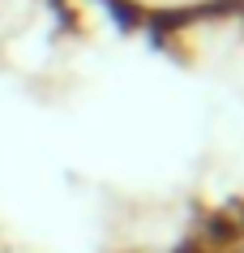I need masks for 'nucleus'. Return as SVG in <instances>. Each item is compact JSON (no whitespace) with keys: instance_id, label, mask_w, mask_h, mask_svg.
Instances as JSON below:
<instances>
[{"instance_id":"obj_1","label":"nucleus","mask_w":244,"mask_h":253,"mask_svg":"<svg viewBox=\"0 0 244 253\" xmlns=\"http://www.w3.org/2000/svg\"><path fill=\"white\" fill-rule=\"evenodd\" d=\"M240 253H244V249H240Z\"/></svg>"}]
</instances>
